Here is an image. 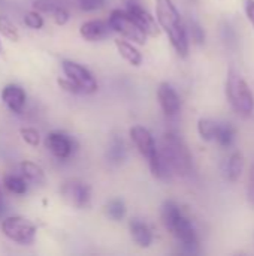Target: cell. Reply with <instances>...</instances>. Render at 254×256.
Masks as SVG:
<instances>
[{
	"instance_id": "obj_22",
	"label": "cell",
	"mask_w": 254,
	"mask_h": 256,
	"mask_svg": "<svg viewBox=\"0 0 254 256\" xmlns=\"http://www.w3.org/2000/svg\"><path fill=\"white\" fill-rule=\"evenodd\" d=\"M217 126L219 123L208 120V118H201L198 122V132L204 141H214L216 134H217Z\"/></svg>"
},
{
	"instance_id": "obj_27",
	"label": "cell",
	"mask_w": 254,
	"mask_h": 256,
	"mask_svg": "<svg viewBox=\"0 0 254 256\" xmlns=\"http://www.w3.org/2000/svg\"><path fill=\"white\" fill-rule=\"evenodd\" d=\"M24 24L31 28V30H39L43 27L45 21H43V16L40 15V12L37 10H30L24 15Z\"/></svg>"
},
{
	"instance_id": "obj_21",
	"label": "cell",
	"mask_w": 254,
	"mask_h": 256,
	"mask_svg": "<svg viewBox=\"0 0 254 256\" xmlns=\"http://www.w3.org/2000/svg\"><path fill=\"white\" fill-rule=\"evenodd\" d=\"M108 159H109V162H112L115 165L121 164L126 159V146L121 138H118V136L112 138L109 148H108Z\"/></svg>"
},
{
	"instance_id": "obj_7",
	"label": "cell",
	"mask_w": 254,
	"mask_h": 256,
	"mask_svg": "<svg viewBox=\"0 0 254 256\" xmlns=\"http://www.w3.org/2000/svg\"><path fill=\"white\" fill-rule=\"evenodd\" d=\"M108 24L111 30H114L115 33L121 34L129 40H133L135 44L144 45L147 42L148 36L139 28V26L132 20L126 9H114L109 15Z\"/></svg>"
},
{
	"instance_id": "obj_23",
	"label": "cell",
	"mask_w": 254,
	"mask_h": 256,
	"mask_svg": "<svg viewBox=\"0 0 254 256\" xmlns=\"http://www.w3.org/2000/svg\"><path fill=\"white\" fill-rule=\"evenodd\" d=\"M0 34L12 42L19 40V32L16 26L6 15H0Z\"/></svg>"
},
{
	"instance_id": "obj_34",
	"label": "cell",
	"mask_w": 254,
	"mask_h": 256,
	"mask_svg": "<svg viewBox=\"0 0 254 256\" xmlns=\"http://www.w3.org/2000/svg\"><path fill=\"white\" fill-rule=\"evenodd\" d=\"M4 212H6V206H4V201H3V196H1V194H0V218L4 214Z\"/></svg>"
},
{
	"instance_id": "obj_14",
	"label": "cell",
	"mask_w": 254,
	"mask_h": 256,
	"mask_svg": "<svg viewBox=\"0 0 254 256\" xmlns=\"http://www.w3.org/2000/svg\"><path fill=\"white\" fill-rule=\"evenodd\" d=\"M111 32V27L106 21L102 20H88L81 24L79 27V34L82 39L88 42H97L105 39Z\"/></svg>"
},
{
	"instance_id": "obj_8",
	"label": "cell",
	"mask_w": 254,
	"mask_h": 256,
	"mask_svg": "<svg viewBox=\"0 0 254 256\" xmlns=\"http://www.w3.org/2000/svg\"><path fill=\"white\" fill-rule=\"evenodd\" d=\"M61 69L64 72V76L69 78L84 94H91L97 92V81L94 80L93 74L82 64L73 62V60H63Z\"/></svg>"
},
{
	"instance_id": "obj_17",
	"label": "cell",
	"mask_w": 254,
	"mask_h": 256,
	"mask_svg": "<svg viewBox=\"0 0 254 256\" xmlns=\"http://www.w3.org/2000/svg\"><path fill=\"white\" fill-rule=\"evenodd\" d=\"M115 48L118 54L132 66H141L142 63V54L141 51L130 42L123 40V39H115Z\"/></svg>"
},
{
	"instance_id": "obj_12",
	"label": "cell",
	"mask_w": 254,
	"mask_h": 256,
	"mask_svg": "<svg viewBox=\"0 0 254 256\" xmlns=\"http://www.w3.org/2000/svg\"><path fill=\"white\" fill-rule=\"evenodd\" d=\"M157 100L162 111L169 117L177 116L181 110V99L169 82H160L157 88Z\"/></svg>"
},
{
	"instance_id": "obj_6",
	"label": "cell",
	"mask_w": 254,
	"mask_h": 256,
	"mask_svg": "<svg viewBox=\"0 0 254 256\" xmlns=\"http://www.w3.org/2000/svg\"><path fill=\"white\" fill-rule=\"evenodd\" d=\"M1 232L18 244H31L36 238V226L22 216H9L1 220Z\"/></svg>"
},
{
	"instance_id": "obj_15",
	"label": "cell",
	"mask_w": 254,
	"mask_h": 256,
	"mask_svg": "<svg viewBox=\"0 0 254 256\" xmlns=\"http://www.w3.org/2000/svg\"><path fill=\"white\" fill-rule=\"evenodd\" d=\"M129 231L132 236V240L139 246V248H150L153 243V232L150 226L142 222L141 219H132L129 222Z\"/></svg>"
},
{
	"instance_id": "obj_18",
	"label": "cell",
	"mask_w": 254,
	"mask_h": 256,
	"mask_svg": "<svg viewBox=\"0 0 254 256\" xmlns=\"http://www.w3.org/2000/svg\"><path fill=\"white\" fill-rule=\"evenodd\" d=\"M244 170V158L240 152H235L231 154L228 164H226V178L229 182H237Z\"/></svg>"
},
{
	"instance_id": "obj_24",
	"label": "cell",
	"mask_w": 254,
	"mask_h": 256,
	"mask_svg": "<svg viewBox=\"0 0 254 256\" xmlns=\"http://www.w3.org/2000/svg\"><path fill=\"white\" fill-rule=\"evenodd\" d=\"M106 214L109 219L118 222L121 219H124L126 216V206L121 200H112L108 206H106Z\"/></svg>"
},
{
	"instance_id": "obj_9",
	"label": "cell",
	"mask_w": 254,
	"mask_h": 256,
	"mask_svg": "<svg viewBox=\"0 0 254 256\" xmlns=\"http://www.w3.org/2000/svg\"><path fill=\"white\" fill-rule=\"evenodd\" d=\"M60 194H61L63 200L75 208H85L91 200V190H90L88 184H85L79 180L64 182L60 188Z\"/></svg>"
},
{
	"instance_id": "obj_30",
	"label": "cell",
	"mask_w": 254,
	"mask_h": 256,
	"mask_svg": "<svg viewBox=\"0 0 254 256\" xmlns=\"http://www.w3.org/2000/svg\"><path fill=\"white\" fill-rule=\"evenodd\" d=\"M51 15H52V20L57 26H64L69 21V10L66 9V6L55 9Z\"/></svg>"
},
{
	"instance_id": "obj_13",
	"label": "cell",
	"mask_w": 254,
	"mask_h": 256,
	"mask_svg": "<svg viewBox=\"0 0 254 256\" xmlns=\"http://www.w3.org/2000/svg\"><path fill=\"white\" fill-rule=\"evenodd\" d=\"M25 92L18 84H7L1 90V100L3 104L12 111L13 114H21L25 105Z\"/></svg>"
},
{
	"instance_id": "obj_25",
	"label": "cell",
	"mask_w": 254,
	"mask_h": 256,
	"mask_svg": "<svg viewBox=\"0 0 254 256\" xmlns=\"http://www.w3.org/2000/svg\"><path fill=\"white\" fill-rule=\"evenodd\" d=\"M64 6L63 0H33V8L37 12H45V14H52L55 9Z\"/></svg>"
},
{
	"instance_id": "obj_4",
	"label": "cell",
	"mask_w": 254,
	"mask_h": 256,
	"mask_svg": "<svg viewBox=\"0 0 254 256\" xmlns=\"http://www.w3.org/2000/svg\"><path fill=\"white\" fill-rule=\"evenodd\" d=\"M129 134H130V138H132L135 147L138 148V152L147 159L153 176L156 178L166 180L171 176V171L166 166V164H165V160H163V158L160 154V150H159V147L156 144V140L151 135V132L147 128H144L141 124H136V126L130 128Z\"/></svg>"
},
{
	"instance_id": "obj_11",
	"label": "cell",
	"mask_w": 254,
	"mask_h": 256,
	"mask_svg": "<svg viewBox=\"0 0 254 256\" xmlns=\"http://www.w3.org/2000/svg\"><path fill=\"white\" fill-rule=\"evenodd\" d=\"M45 146L51 152V154L60 160H64L72 156L75 142L70 136L63 132H51L45 138Z\"/></svg>"
},
{
	"instance_id": "obj_16",
	"label": "cell",
	"mask_w": 254,
	"mask_h": 256,
	"mask_svg": "<svg viewBox=\"0 0 254 256\" xmlns=\"http://www.w3.org/2000/svg\"><path fill=\"white\" fill-rule=\"evenodd\" d=\"M19 172L30 184L42 186L45 183V172H43L42 166H39L37 164H34L31 160H22L19 164Z\"/></svg>"
},
{
	"instance_id": "obj_10",
	"label": "cell",
	"mask_w": 254,
	"mask_h": 256,
	"mask_svg": "<svg viewBox=\"0 0 254 256\" xmlns=\"http://www.w3.org/2000/svg\"><path fill=\"white\" fill-rule=\"evenodd\" d=\"M126 10L147 36H151V38L159 36L160 28H159V24H157L156 18L147 9H144L138 2H133V0L127 2Z\"/></svg>"
},
{
	"instance_id": "obj_35",
	"label": "cell",
	"mask_w": 254,
	"mask_h": 256,
	"mask_svg": "<svg viewBox=\"0 0 254 256\" xmlns=\"http://www.w3.org/2000/svg\"><path fill=\"white\" fill-rule=\"evenodd\" d=\"M0 54H3V45H1V40H0Z\"/></svg>"
},
{
	"instance_id": "obj_26",
	"label": "cell",
	"mask_w": 254,
	"mask_h": 256,
	"mask_svg": "<svg viewBox=\"0 0 254 256\" xmlns=\"http://www.w3.org/2000/svg\"><path fill=\"white\" fill-rule=\"evenodd\" d=\"M19 135H21L22 141L25 144H28L30 147H37L39 142H40V135H39V132L34 128H30V126L21 128L19 129Z\"/></svg>"
},
{
	"instance_id": "obj_3",
	"label": "cell",
	"mask_w": 254,
	"mask_h": 256,
	"mask_svg": "<svg viewBox=\"0 0 254 256\" xmlns=\"http://www.w3.org/2000/svg\"><path fill=\"white\" fill-rule=\"evenodd\" d=\"M159 150L171 174L174 172V174L186 177L192 172L193 159H192L190 150L177 134H172V132L165 134Z\"/></svg>"
},
{
	"instance_id": "obj_29",
	"label": "cell",
	"mask_w": 254,
	"mask_h": 256,
	"mask_svg": "<svg viewBox=\"0 0 254 256\" xmlns=\"http://www.w3.org/2000/svg\"><path fill=\"white\" fill-rule=\"evenodd\" d=\"M105 4V0H78V6L84 12H93L100 9Z\"/></svg>"
},
{
	"instance_id": "obj_5",
	"label": "cell",
	"mask_w": 254,
	"mask_h": 256,
	"mask_svg": "<svg viewBox=\"0 0 254 256\" xmlns=\"http://www.w3.org/2000/svg\"><path fill=\"white\" fill-rule=\"evenodd\" d=\"M226 96L232 110L240 117H250L254 111V94L240 72L231 69L226 80Z\"/></svg>"
},
{
	"instance_id": "obj_20",
	"label": "cell",
	"mask_w": 254,
	"mask_h": 256,
	"mask_svg": "<svg viewBox=\"0 0 254 256\" xmlns=\"http://www.w3.org/2000/svg\"><path fill=\"white\" fill-rule=\"evenodd\" d=\"M235 135H237V130L231 123H219L214 141H217L222 147L229 148L235 142Z\"/></svg>"
},
{
	"instance_id": "obj_33",
	"label": "cell",
	"mask_w": 254,
	"mask_h": 256,
	"mask_svg": "<svg viewBox=\"0 0 254 256\" xmlns=\"http://www.w3.org/2000/svg\"><path fill=\"white\" fill-rule=\"evenodd\" d=\"M244 10L254 27V0H244Z\"/></svg>"
},
{
	"instance_id": "obj_31",
	"label": "cell",
	"mask_w": 254,
	"mask_h": 256,
	"mask_svg": "<svg viewBox=\"0 0 254 256\" xmlns=\"http://www.w3.org/2000/svg\"><path fill=\"white\" fill-rule=\"evenodd\" d=\"M57 84H58V87L61 88V90H64V92H67V93H72V94H82L81 93V90L69 80V78H58L57 80Z\"/></svg>"
},
{
	"instance_id": "obj_2",
	"label": "cell",
	"mask_w": 254,
	"mask_h": 256,
	"mask_svg": "<svg viewBox=\"0 0 254 256\" xmlns=\"http://www.w3.org/2000/svg\"><path fill=\"white\" fill-rule=\"evenodd\" d=\"M160 216L166 231L178 240V243L184 248L186 252L195 254L199 248L198 234L193 224L189 218L184 216L178 204H175L174 201H165L162 206Z\"/></svg>"
},
{
	"instance_id": "obj_28",
	"label": "cell",
	"mask_w": 254,
	"mask_h": 256,
	"mask_svg": "<svg viewBox=\"0 0 254 256\" xmlns=\"http://www.w3.org/2000/svg\"><path fill=\"white\" fill-rule=\"evenodd\" d=\"M187 27V34L192 36V39L196 42V44H204L205 42V32L202 28V26L199 22H196L195 20H190L189 21V26Z\"/></svg>"
},
{
	"instance_id": "obj_1",
	"label": "cell",
	"mask_w": 254,
	"mask_h": 256,
	"mask_svg": "<svg viewBox=\"0 0 254 256\" xmlns=\"http://www.w3.org/2000/svg\"><path fill=\"white\" fill-rule=\"evenodd\" d=\"M156 21L180 57L189 54L187 27L172 0H156Z\"/></svg>"
},
{
	"instance_id": "obj_19",
	"label": "cell",
	"mask_w": 254,
	"mask_h": 256,
	"mask_svg": "<svg viewBox=\"0 0 254 256\" xmlns=\"http://www.w3.org/2000/svg\"><path fill=\"white\" fill-rule=\"evenodd\" d=\"M3 186L6 188L7 192L13 194V195H24L28 190V183L27 180L19 174H7L3 178Z\"/></svg>"
},
{
	"instance_id": "obj_32",
	"label": "cell",
	"mask_w": 254,
	"mask_h": 256,
	"mask_svg": "<svg viewBox=\"0 0 254 256\" xmlns=\"http://www.w3.org/2000/svg\"><path fill=\"white\" fill-rule=\"evenodd\" d=\"M247 200L254 208V165L250 168L249 174V184H247Z\"/></svg>"
}]
</instances>
